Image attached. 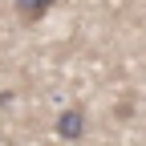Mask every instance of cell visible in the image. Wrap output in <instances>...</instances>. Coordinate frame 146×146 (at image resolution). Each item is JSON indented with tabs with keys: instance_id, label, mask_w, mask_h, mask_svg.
Listing matches in <instances>:
<instances>
[{
	"instance_id": "cell-1",
	"label": "cell",
	"mask_w": 146,
	"mask_h": 146,
	"mask_svg": "<svg viewBox=\"0 0 146 146\" xmlns=\"http://www.w3.org/2000/svg\"><path fill=\"white\" fill-rule=\"evenodd\" d=\"M81 134H85V110L81 106L61 110L57 114V138L61 142H81Z\"/></svg>"
},
{
	"instance_id": "cell-2",
	"label": "cell",
	"mask_w": 146,
	"mask_h": 146,
	"mask_svg": "<svg viewBox=\"0 0 146 146\" xmlns=\"http://www.w3.org/2000/svg\"><path fill=\"white\" fill-rule=\"evenodd\" d=\"M12 4H16V16H21L25 25H33V21H41L57 0H12Z\"/></svg>"
}]
</instances>
